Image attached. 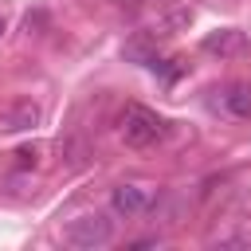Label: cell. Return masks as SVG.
I'll list each match as a JSON object with an SVG mask.
<instances>
[{
	"label": "cell",
	"mask_w": 251,
	"mask_h": 251,
	"mask_svg": "<svg viewBox=\"0 0 251 251\" xmlns=\"http://www.w3.org/2000/svg\"><path fill=\"white\" fill-rule=\"evenodd\" d=\"M118 129H122L126 145L149 149V145H157V141L169 133V122H165L157 110H149V106H141V102H129V106L122 110V118H118Z\"/></svg>",
	"instance_id": "cell-1"
},
{
	"label": "cell",
	"mask_w": 251,
	"mask_h": 251,
	"mask_svg": "<svg viewBox=\"0 0 251 251\" xmlns=\"http://www.w3.org/2000/svg\"><path fill=\"white\" fill-rule=\"evenodd\" d=\"M63 243L78 251H98L114 243V220L106 212H82L63 227Z\"/></svg>",
	"instance_id": "cell-2"
},
{
	"label": "cell",
	"mask_w": 251,
	"mask_h": 251,
	"mask_svg": "<svg viewBox=\"0 0 251 251\" xmlns=\"http://www.w3.org/2000/svg\"><path fill=\"white\" fill-rule=\"evenodd\" d=\"M200 47H204V55H212V59H243V55L251 51V43H247V35H243L239 27H220V31H208Z\"/></svg>",
	"instance_id": "cell-3"
},
{
	"label": "cell",
	"mask_w": 251,
	"mask_h": 251,
	"mask_svg": "<svg viewBox=\"0 0 251 251\" xmlns=\"http://www.w3.org/2000/svg\"><path fill=\"white\" fill-rule=\"evenodd\" d=\"M149 204H153V192L141 188V184H114V188H110V212H114V216L133 220V216H141Z\"/></svg>",
	"instance_id": "cell-4"
},
{
	"label": "cell",
	"mask_w": 251,
	"mask_h": 251,
	"mask_svg": "<svg viewBox=\"0 0 251 251\" xmlns=\"http://www.w3.org/2000/svg\"><path fill=\"white\" fill-rule=\"evenodd\" d=\"M39 118H43V110H39L35 102H16V106L0 110V133H20V129H31V126H39Z\"/></svg>",
	"instance_id": "cell-5"
},
{
	"label": "cell",
	"mask_w": 251,
	"mask_h": 251,
	"mask_svg": "<svg viewBox=\"0 0 251 251\" xmlns=\"http://www.w3.org/2000/svg\"><path fill=\"white\" fill-rule=\"evenodd\" d=\"M220 102L231 118H251V82H227Z\"/></svg>",
	"instance_id": "cell-6"
},
{
	"label": "cell",
	"mask_w": 251,
	"mask_h": 251,
	"mask_svg": "<svg viewBox=\"0 0 251 251\" xmlns=\"http://www.w3.org/2000/svg\"><path fill=\"white\" fill-rule=\"evenodd\" d=\"M220 247H251V231H231V235H216Z\"/></svg>",
	"instance_id": "cell-7"
},
{
	"label": "cell",
	"mask_w": 251,
	"mask_h": 251,
	"mask_svg": "<svg viewBox=\"0 0 251 251\" xmlns=\"http://www.w3.org/2000/svg\"><path fill=\"white\" fill-rule=\"evenodd\" d=\"M0 35H4V20H0Z\"/></svg>",
	"instance_id": "cell-8"
}]
</instances>
